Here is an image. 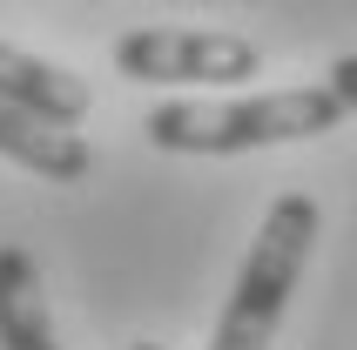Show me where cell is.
<instances>
[{
    "label": "cell",
    "mask_w": 357,
    "mask_h": 350,
    "mask_svg": "<svg viewBox=\"0 0 357 350\" xmlns=\"http://www.w3.org/2000/svg\"><path fill=\"white\" fill-rule=\"evenodd\" d=\"M0 155L20 162V169H34V175H47V182H81V175L95 169V155H88V142L75 128H47L27 108H14L7 95H0Z\"/></svg>",
    "instance_id": "obj_6"
},
{
    "label": "cell",
    "mask_w": 357,
    "mask_h": 350,
    "mask_svg": "<svg viewBox=\"0 0 357 350\" xmlns=\"http://www.w3.org/2000/svg\"><path fill=\"white\" fill-rule=\"evenodd\" d=\"M317 229H324L317 195L283 189L270 202L257 243H250V256H243V270H236V290L222 303V324L209 337V350H270V337H277L283 310H290V296L303 283V263L317 250Z\"/></svg>",
    "instance_id": "obj_2"
},
{
    "label": "cell",
    "mask_w": 357,
    "mask_h": 350,
    "mask_svg": "<svg viewBox=\"0 0 357 350\" xmlns=\"http://www.w3.org/2000/svg\"><path fill=\"white\" fill-rule=\"evenodd\" d=\"M128 350H162V344H128Z\"/></svg>",
    "instance_id": "obj_8"
},
{
    "label": "cell",
    "mask_w": 357,
    "mask_h": 350,
    "mask_svg": "<svg viewBox=\"0 0 357 350\" xmlns=\"http://www.w3.org/2000/svg\"><path fill=\"white\" fill-rule=\"evenodd\" d=\"M344 115H351L344 95L317 81V88H270V95L243 101H155L142 128L169 155H250V149H277V142L331 135Z\"/></svg>",
    "instance_id": "obj_1"
},
{
    "label": "cell",
    "mask_w": 357,
    "mask_h": 350,
    "mask_svg": "<svg viewBox=\"0 0 357 350\" xmlns=\"http://www.w3.org/2000/svg\"><path fill=\"white\" fill-rule=\"evenodd\" d=\"M324 81L337 88V95H344V108H351V115H357V54H337V61H331V75H324Z\"/></svg>",
    "instance_id": "obj_7"
},
{
    "label": "cell",
    "mask_w": 357,
    "mask_h": 350,
    "mask_svg": "<svg viewBox=\"0 0 357 350\" xmlns=\"http://www.w3.org/2000/svg\"><path fill=\"white\" fill-rule=\"evenodd\" d=\"M121 81H176V88H202V81H257L263 47L229 27H135L108 47Z\"/></svg>",
    "instance_id": "obj_3"
},
{
    "label": "cell",
    "mask_w": 357,
    "mask_h": 350,
    "mask_svg": "<svg viewBox=\"0 0 357 350\" xmlns=\"http://www.w3.org/2000/svg\"><path fill=\"white\" fill-rule=\"evenodd\" d=\"M0 350H61L40 263L20 243H0Z\"/></svg>",
    "instance_id": "obj_5"
},
{
    "label": "cell",
    "mask_w": 357,
    "mask_h": 350,
    "mask_svg": "<svg viewBox=\"0 0 357 350\" xmlns=\"http://www.w3.org/2000/svg\"><path fill=\"white\" fill-rule=\"evenodd\" d=\"M0 95L14 101V108H27L34 121H47V128H81L88 108H95V95H88L81 75L27 54V47H14V40H0Z\"/></svg>",
    "instance_id": "obj_4"
}]
</instances>
